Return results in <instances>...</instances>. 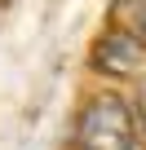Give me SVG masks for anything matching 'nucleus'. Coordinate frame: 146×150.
I'll return each mask as SVG.
<instances>
[{"mask_svg": "<svg viewBox=\"0 0 146 150\" xmlns=\"http://www.w3.org/2000/svg\"><path fill=\"white\" fill-rule=\"evenodd\" d=\"M128 102H133V115H137V124H142V137H146V75H137V80H133V93H128Z\"/></svg>", "mask_w": 146, "mask_h": 150, "instance_id": "obj_4", "label": "nucleus"}, {"mask_svg": "<svg viewBox=\"0 0 146 150\" xmlns=\"http://www.w3.org/2000/svg\"><path fill=\"white\" fill-rule=\"evenodd\" d=\"M71 150H146L142 124L133 115L128 93L120 88H98L80 102L75 119H71Z\"/></svg>", "mask_w": 146, "mask_h": 150, "instance_id": "obj_1", "label": "nucleus"}, {"mask_svg": "<svg viewBox=\"0 0 146 150\" xmlns=\"http://www.w3.org/2000/svg\"><path fill=\"white\" fill-rule=\"evenodd\" d=\"M89 71L111 84H133L137 75H146V44L120 27H106L89 49Z\"/></svg>", "mask_w": 146, "mask_h": 150, "instance_id": "obj_2", "label": "nucleus"}, {"mask_svg": "<svg viewBox=\"0 0 146 150\" xmlns=\"http://www.w3.org/2000/svg\"><path fill=\"white\" fill-rule=\"evenodd\" d=\"M111 27L146 44V0H111Z\"/></svg>", "mask_w": 146, "mask_h": 150, "instance_id": "obj_3", "label": "nucleus"}]
</instances>
